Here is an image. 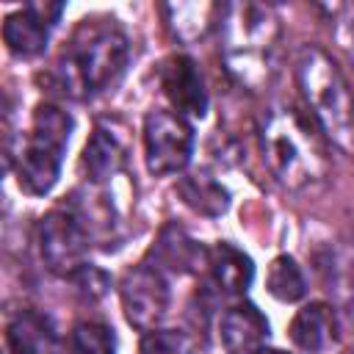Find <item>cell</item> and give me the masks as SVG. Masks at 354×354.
I'll return each mask as SVG.
<instances>
[{
  "label": "cell",
  "instance_id": "11",
  "mask_svg": "<svg viewBox=\"0 0 354 354\" xmlns=\"http://www.w3.org/2000/svg\"><path fill=\"white\" fill-rule=\"evenodd\" d=\"M218 335H221V346L227 348V354H254L266 348L268 321L254 304L241 301V304H232L221 315Z\"/></svg>",
  "mask_w": 354,
  "mask_h": 354
},
{
  "label": "cell",
  "instance_id": "20",
  "mask_svg": "<svg viewBox=\"0 0 354 354\" xmlns=\"http://www.w3.org/2000/svg\"><path fill=\"white\" fill-rule=\"evenodd\" d=\"M266 285H268V293H271L274 299H279V301H299V299L307 293L304 274H301V268L296 266V260L288 257V254H279V257L271 260Z\"/></svg>",
  "mask_w": 354,
  "mask_h": 354
},
{
  "label": "cell",
  "instance_id": "15",
  "mask_svg": "<svg viewBox=\"0 0 354 354\" xmlns=\"http://www.w3.org/2000/svg\"><path fill=\"white\" fill-rule=\"evenodd\" d=\"M207 266H210L213 282L227 296H241L252 285V277H254L252 260L241 249H235L232 243H227V241L216 243L207 252Z\"/></svg>",
  "mask_w": 354,
  "mask_h": 354
},
{
  "label": "cell",
  "instance_id": "18",
  "mask_svg": "<svg viewBox=\"0 0 354 354\" xmlns=\"http://www.w3.org/2000/svg\"><path fill=\"white\" fill-rule=\"evenodd\" d=\"M152 254H155V266H158V268H169V271H177V274L191 271V268L196 266V257H199V260L207 257V252H205L199 243H194V241H191L183 230H177V227H166V230L160 232V238H158Z\"/></svg>",
  "mask_w": 354,
  "mask_h": 354
},
{
  "label": "cell",
  "instance_id": "17",
  "mask_svg": "<svg viewBox=\"0 0 354 354\" xmlns=\"http://www.w3.org/2000/svg\"><path fill=\"white\" fill-rule=\"evenodd\" d=\"M221 8L213 3H177V6H163V14L169 30L180 41H194L202 39L207 28L221 19Z\"/></svg>",
  "mask_w": 354,
  "mask_h": 354
},
{
  "label": "cell",
  "instance_id": "4",
  "mask_svg": "<svg viewBox=\"0 0 354 354\" xmlns=\"http://www.w3.org/2000/svg\"><path fill=\"white\" fill-rule=\"evenodd\" d=\"M224 36L227 69L238 83L257 88L271 75V58L279 39V22L271 8L257 3H235L221 8L218 19Z\"/></svg>",
  "mask_w": 354,
  "mask_h": 354
},
{
  "label": "cell",
  "instance_id": "23",
  "mask_svg": "<svg viewBox=\"0 0 354 354\" xmlns=\"http://www.w3.org/2000/svg\"><path fill=\"white\" fill-rule=\"evenodd\" d=\"M254 354H285V351H277V348H260V351H254Z\"/></svg>",
  "mask_w": 354,
  "mask_h": 354
},
{
  "label": "cell",
  "instance_id": "9",
  "mask_svg": "<svg viewBox=\"0 0 354 354\" xmlns=\"http://www.w3.org/2000/svg\"><path fill=\"white\" fill-rule=\"evenodd\" d=\"M64 6L61 3H28L22 11H14L3 22V41L19 58H33L47 47L50 30L58 22Z\"/></svg>",
  "mask_w": 354,
  "mask_h": 354
},
{
  "label": "cell",
  "instance_id": "22",
  "mask_svg": "<svg viewBox=\"0 0 354 354\" xmlns=\"http://www.w3.org/2000/svg\"><path fill=\"white\" fill-rule=\"evenodd\" d=\"M194 343L180 329H152L141 340V354H191Z\"/></svg>",
  "mask_w": 354,
  "mask_h": 354
},
{
  "label": "cell",
  "instance_id": "2",
  "mask_svg": "<svg viewBox=\"0 0 354 354\" xmlns=\"http://www.w3.org/2000/svg\"><path fill=\"white\" fill-rule=\"evenodd\" d=\"M130 55L127 36L108 17L83 19L58 61L64 91L75 97H91L108 91L124 72Z\"/></svg>",
  "mask_w": 354,
  "mask_h": 354
},
{
  "label": "cell",
  "instance_id": "12",
  "mask_svg": "<svg viewBox=\"0 0 354 354\" xmlns=\"http://www.w3.org/2000/svg\"><path fill=\"white\" fill-rule=\"evenodd\" d=\"M6 340L11 354H64L61 335L50 315L36 310H22L8 321Z\"/></svg>",
  "mask_w": 354,
  "mask_h": 354
},
{
  "label": "cell",
  "instance_id": "7",
  "mask_svg": "<svg viewBox=\"0 0 354 354\" xmlns=\"http://www.w3.org/2000/svg\"><path fill=\"white\" fill-rule=\"evenodd\" d=\"M39 254L44 266L53 274L61 277H75L86 263V249H88V232L72 210H50L39 221Z\"/></svg>",
  "mask_w": 354,
  "mask_h": 354
},
{
  "label": "cell",
  "instance_id": "21",
  "mask_svg": "<svg viewBox=\"0 0 354 354\" xmlns=\"http://www.w3.org/2000/svg\"><path fill=\"white\" fill-rule=\"evenodd\" d=\"M69 354H116L113 329L100 321H80L69 335Z\"/></svg>",
  "mask_w": 354,
  "mask_h": 354
},
{
  "label": "cell",
  "instance_id": "13",
  "mask_svg": "<svg viewBox=\"0 0 354 354\" xmlns=\"http://www.w3.org/2000/svg\"><path fill=\"white\" fill-rule=\"evenodd\" d=\"M124 160H127V147H124L122 136L97 124L91 138L86 141V149H83L86 177L91 183H105V180H111L122 171Z\"/></svg>",
  "mask_w": 354,
  "mask_h": 354
},
{
  "label": "cell",
  "instance_id": "6",
  "mask_svg": "<svg viewBox=\"0 0 354 354\" xmlns=\"http://www.w3.org/2000/svg\"><path fill=\"white\" fill-rule=\"evenodd\" d=\"M194 149V130L177 111H149L144 119V160L155 177L180 174Z\"/></svg>",
  "mask_w": 354,
  "mask_h": 354
},
{
  "label": "cell",
  "instance_id": "5",
  "mask_svg": "<svg viewBox=\"0 0 354 354\" xmlns=\"http://www.w3.org/2000/svg\"><path fill=\"white\" fill-rule=\"evenodd\" d=\"M72 133V116L61 111L53 102H41L33 111L30 133L25 138V147H19L17 155V183L25 194L41 196L47 194L61 171L64 149L69 144Z\"/></svg>",
  "mask_w": 354,
  "mask_h": 354
},
{
  "label": "cell",
  "instance_id": "19",
  "mask_svg": "<svg viewBox=\"0 0 354 354\" xmlns=\"http://www.w3.org/2000/svg\"><path fill=\"white\" fill-rule=\"evenodd\" d=\"M177 191H180L183 202L188 207H194L196 213H202V216H221L230 205L227 191L210 174H188V177L180 180Z\"/></svg>",
  "mask_w": 354,
  "mask_h": 354
},
{
  "label": "cell",
  "instance_id": "10",
  "mask_svg": "<svg viewBox=\"0 0 354 354\" xmlns=\"http://www.w3.org/2000/svg\"><path fill=\"white\" fill-rule=\"evenodd\" d=\"M160 86L171 108L183 116H205L207 111V88L202 80V72L194 58L188 55H171L160 66Z\"/></svg>",
  "mask_w": 354,
  "mask_h": 354
},
{
  "label": "cell",
  "instance_id": "14",
  "mask_svg": "<svg viewBox=\"0 0 354 354\" xmlns=\"http://www.w3.org/2000/svg\"><path fill=\"white\" fill-rule=\"evenodd\" d=\"M290 340L310 354H318L335 343V313L324 301L304 304L290 321Z\"/></svg>",
  "mask_w": 354,
  "mask_h": 354
},
{
  "label": "cell",
  "instance_id": "1",
  "mask_svg": "<svg viewBox=\"0 0 354 354\" xmlns=\"http://www.w3.org/2000/svg\"><path fill=\"white\" fill-rule=\"evenodd\" d=\"M260 149L268 171L288 191H310L329 174L326 147L318 124L293 105H274L263 116Z\"/></svg>",
  "mask_w": 354,
  "mask_h": 354
},
{
  "label": "cell",
  "instance_id": "16",
  "mask_svg": "<svg viewBox=\"0 0 354 354\" xmlns=\"http://www.w3.org/2000/svg\"><path fill=\"white\" fill-rule=\"evenodd\" d=\"M321 274L326 282V290L354 318V246L351 243H335L326 249L321 260Z\"/></svg>",
  "mask_w": 354,
  "mask_h": 354
},
{
  "label": "cell",
  "instance_id": "3",
  "mask_svg": "<svg viewBox=\"0 0 354 354\" xmlns=\"http://www.w3.org/2000/svg\"><path fill=\"white\" fill-rule=\"evenodd\" d=\"M296 83L318 130L343 152H354V91L340 66L321 47H301Z\"/></svg>",
  "mask_w": 354,
  "mask_h": 354
},
{
  "label": "cell",
  "instance_id": "8",
  "mask_svg": "<svg viewBox=\"0 0 354 354\" xmlns=\"http://www.w3.org/2000/svg\"><path fill=\"white\" fill-rule=\"evenodd\" d=\"M119 293H122L124 318L141 332L158 329V324L169 313V299L171 296H169L166 277L158 266H149V263L133 266L122 277Z\"/></svg>",
  "mask_w": 354,
  "mask_h": 354
}]
</instances>
